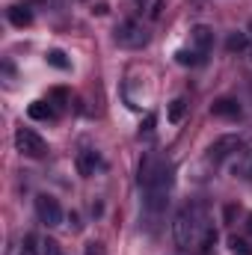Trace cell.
Instances as JSON below:
<instances>
[{
    "instance_id": "6da1fadb",
    "label": "cell",
    "mask_w": 252,
    "mask_h": 255,
    "mask_svg": "<svg viewBox=\"0 0 252 255\" xmlns=\"http://www.w3.org/2000/svg\"><path fill=\"white\" fill-rule=\"evenodd\" d=\"M139 187H142V211L148 217H163L166 205H169V193L175 184V166L166 154L160 151H145L139 160V175H136Z\"/></svg>"
},
{
    "instance_id": "7a4b0ae2",
    "label": "cell",
    "mask_w": 252,
    "mask_h": 255,
    "mask_svg": "<svg viewBox=\"0 0 252 255\" xmlns=\"http://www.w3.org/2000/svg\"><path fill=\"white\" fill-rule=\"evenodd\" d=\"M214 223L208 217V208L202 202H190L172 220V241L178 250H193V247H199V241L205 238V232Z\"/></svg>"
},
{
    "instance_id": "3957f363",
    "label": "cell",
    "mask_w": 252,
    "mask_h": 255,
    "mask_svg": "<svg viewBox=\"0 0 252 255\" xmlns=\"http://www.w3.org/2000/svg\"><path fill=\"white\" fill-rule=\"evenodd\" d=\"M113 39H116V45L119 48H125V51H139V48H145L148 45V30L142 27V24H136V21H119L116 24V30H113Z\"/></svg>"
},
{
    "instance_id": "277c9868",
    "label": "cell",
    "mask_w": 252,
    "mask_h": 255,
    "mask_svg": "<svg viewBox=\"0 0 252 255\" xmlns=\"http://www.w3.org/2000/svg\"><path fill=\"white\" fill-rule=\"evenodd\" d=\"M244 148V139L238 136V133H223V136H217L214 142H211V148H208V163H226V160H232L238 151Z\"/></svg>"
},
{
    "instance_id": "5b68a950",
    "label": "cell",
    "mask_w": 252,
    "mask_h": 255,
    "mask_svg": "<svg viewBox=\"0 0 252 255\" xmlns=\"http://www.w3.org/2000/svg\"><path fill=\"white\" fill-rule=\"evenodd\" d=\"M36 217H39V223L48 226V229L63 226V220H65L60 202H57L54 196H48V193H39V196H36Z\"/></svg>"
},
{
    "instance_id": "8992f818",
    "label": "cell",
    "mask_w": 252,
    "mask_h": 255,
    "mask_svg": "<svg viewBox=\"0 0 252 255\" xmlns=\"http://www.w3.org/2000/svg\"><path fill=\"white\" fill-rule=\"evenodd\" d=\"M15 148L21 154H27V157H45L48 154V142L30 128H18L15 130Z\"/></svg>"
},
{
    "instance_id": "52a82bcc",
    "label": "cell",
    "mask_w": 252,
    "mask_h": 255,
    "mask_svg": "<svg viewBox=\"0 0 252 255\" xmlns=\"http://www.w3.org/2000/svg\"><path fill=\"white\" fill-rule=\"evenodd\" d=\"M190 48L199 51L202 57H208V54L214 51V30H211L208 24H196V27L190 30Z\"/></svg>"
},
{
    "instance_id": "ba28073f",
    "label": "cell",
    "mask_w": 252,
    "mask_h": 255,
    "mask_svg": "<svg viewBox=\"0 0 252 255\" xmlns=\"http://www.w3.org/2000/svg\"><path fill=\"white\" fill-rule=\"evenodd\" d=\"M101 166H104V160H101V154H98L95 148H83V151H77V172H80L83 178H92L95 169H101Z\"/></svg>"
},
{
    "instance_id": "9c48e42d",
    "label": "cell",
    "mask_w": 252,
    "mask_h": 255,
    "mask_svg": "<svg viewBox=\"0 0 252 255\" xmlns=\"http://www.w3.org/2000/svg\"><path fill=\"white\" fill-rule=\"evenodd\" d=\"M229 163H232V175H235V178L252 181V148H247V145H244V148H241V151L229 160Z\"/></svg>"
},
{
    "instance_id": "30bf717a",
    "label": "cell",
    "mask_w": 252,
    "mask_h": 255,
    "mask_svg": "<svg viewBox=\"0 0 252 255\" xmlns=\"http://www.w3.org/2000/svg\"><path fill=\"white\" fill-rule=\"evenodd\" d=\"M241 104H238V98H217L214 104H211V116H217V119H241Z\"/></svg>"
},
{
    "instance_id": "8fae6325",
    "label": "cell",
    "mask_w": 252,
    "mask_h": 255,
    "mask_svg": "<svg viewBox=\"0 0 252 255\" xmlns=\"http://www.w3.org/2000/svg\"><path fill=\"white\" fill-rule=\"evenodd\" d=\"M27 116L36 119V122H51V119H57V107L51 101H33L27 107Z\"/></svg>"
},
{
    "instance_id": "7c38bea8",
    "label": "cell",
    "mask_w": 252,
    "mask_h": 255,
    "mask_svg": "<svg viewBox=\"0 0 252 255\" xmlns=\"http://www.w3.org/2000/svg\"><path fill=\"white\" fill-rule=\"evenodd\" d=\"M9 24L12 27H30L33 24V9L30 6H24V3H15V6H9Z\"/></svg>"
},
{
    "instance_id": "4fadbf2b",
    "label": "cell",
    "mask_w": 252,
    "mask_h": 255,
    "mask_svg": "<svg viewBox=\"0 0 252 255\" xmlns=\"http://www.w3.org/2000/svg\"><path fill=\"white\" fill-rule=\"evenodd\" d=\"M205 60H208V57H202V54L193 51V48H178V51H175V63L178 65H190V68H193V65H202Z\"/></svg>"
},
{
    "instance_id": "5bb4252c",
    "label": "cell",
    "mask_w": 252,
    "mask_h": 255,
    "mask_svg": "<svg viewBox=\"0 0 252 255\" xmlns=\"http://www.w3.org/2000/svg\"><path fill=\"white\" fill-rule=\"evenodd\" d=\"M252 39L247 36V33H232L229 36V42H226V48L232 51V54H241V51H250Z\"/></svg>"
},
{
    "instance_id": "9a60e30c",
    "label": "cell",
    "mask_w": 252,
    "mask_h": 255,
    "mask_svg": "<svg viewBox=\"0 0 252 255\" xmlns=\"http://www.w3.org/2000/svg\"><path fill=\"white\" fill-rule=\"evenodd\" d=\"M184 113H187V101H184V98H175V101H169V110H166V119H169L172 125H178V122L184 119Z\"/></svg>"
},
{
    "instance_id": "2e32d148",
    "label": "cell",
    "mask_w": 252,
    "mask_h": 255,
    "mask_svg": "<svg viewBox=\"0 0 252 255\" xmlns=\"http://www.w3.org/2000/svg\"><path fill=\"white\" fill-rule=\"evenodd\" d=\"M48 65H54V68H60V71H68V68H71V60L65 57L60 48H54V51H48Z\"/></svg>"
},
{
    "instance_id": "e0dca14e",
    "label": "cell",
    "mask_w": 252,
    "mask_h": 255,
    "mask_svg": "<svg viewBox=\"0 0 252 255\" xmlns=\"http://www.w3.org/2000/svg\"><path fill=\"white\" fill-rule=\"evenodd\" d=\"M214 247H217V229L211 226V229L205 232V238L199 241V253H202V255H211V253H214Z\"/></svg>"
},
{
    "instance_id": "ac0fdd59",
    "label": "cell",
    "mask_w": 252,
    "mask_h": 255,
    "mask_svg": "<svg viewBox=\"0 0 252 255\" xmlns=\"http://www.w3.org/2000/svg\"><path fill=\"white\" fill-rule=\"evenodd\" d=\"M39 255H63L54 238H39Z\"/></svg>"
},
{
    "instance_id": "d6986e66",
    "label": "cell",
    "mask_w": 252,
    "mask_h": 255,
    "mask_svg": "<svg viewBox=\"0 0 252 255\" xmlns=\"http://www.w3.org/2000/svg\"><path fill=\"white\" fill-rule=\"evenodd\" d=\"M48 101L57 107V110H63L65 104H68V92H65L63 86H57V89H51V95H48Z\"/></svg>"
},
{
    "instance_id": "ffe728a7",
    "label": "cell",
    "mask_w": 252,
    "mask_h": 255,
    "mask_svg": "<svg viewBox=\"0 0 252 255\" xmlns=\"http://www.w3.org/2000/svg\"><path fill=\"white\" fill-rule=\"evenodd\" d=\"M21 255H39V235H27V238H24Z\"/></svg>"
},
{
    "instance_id": "44dd1931",
    "label": "cell",
    "mask_w": 252,
    "mask_h": 255,
    "mask_svg": "<svg viewBox=\"0 0 252 255\" xmlns=\"http://www.w3.org/2000/svg\"><path fill=\"white\" fill-rule=\"evenodd\" d=\"M229 247H232V253H235V255H252L250 244H247V241H241V238H229Z\"/></svg>"
},
{
    "instance_id": "7402d4cb",
    "label": "cell",
    "mask_w": 252,
    "mask_h": 255,
    "mask_svg": "<svg viewBox=\"0 0 252 255\" xmlns=\"http://www.w3.org/2000/svg\"><path fill=\"white\" fill-rule=\"evenodd\" d=\"M154 125H157V116H154V113H148V116H145V122L139 125V136H151V133H154Z\"/></svg>"
},
{
    "instance_id": "603a6c76",
    "label": "cell",
    "mask_w": 252,
    "mask_h": 255,
    "mask_svg": "<svg viewBox=\"0 0 252 255\" xmlns=\"http://www.w3.org/2000/svg\"><path fill=\"white\" fill-rule=\"evenodd\" d=\"M160 12H163V0H154V3L148 6V18H151V21H157V18H160Z\"/></svg>"
},
{
    "instance_id": "cb8c5ba5",
    "label": "cell",
    "mask_w": 252,
    "mask_h": 255,
    "mask_svg": "<svg viewBox=\"0 0 252 255\" xmlns=\"http://www.w3.org/2000/svg\"><path fill=\"white\" fill-rule=\"evenodd\" d=\"M83 255H104V247H101L98 241H89V244H86V253H83Z\"/></svg>"
},
{
    "instance_id": "d4e9b609",
    "label": "cell",
    "mask_w": 252,
    "mask_h": 255,
    "mask_svg": "<svg viewBox=\"0 0 252 255\" xmlns=\"http://www.w3.org/2000/svg\"><path fill=\"white\" fill-rule=\"evenodd\" d=\"M107 9H110L107 3H98V6H95V15H107Z\"/></svg>"
},
{
    "instance_id": "484cf974",
    "label": "cell",
    "mask_w": 252,
    "mask_h": 255,
    "mask_svg": "<svg viewBox=\"0 0 252 255\" xmlns=\"http://www.w3.org/2000/svg\"><path fill=\"white\" fill-rule=\"evenodd\" d=\"M247 229H250V235H252V214L247 217Z\"/></svg>"
},
{
    "instance_id": "4316f807",
    "label": "cell",
    "mask_w": 252,
    "mask_h": 255,
    "mask_svg": "<svg viewBox=\"0 0 252 255\" xmlns=\"http://www.w3.org/2000/svg\"><path fill=\"white\" fill-rule=\"evenodd\" d=\"M250 60H252V45H250Z\"/></svg>"
}]
</instances>
